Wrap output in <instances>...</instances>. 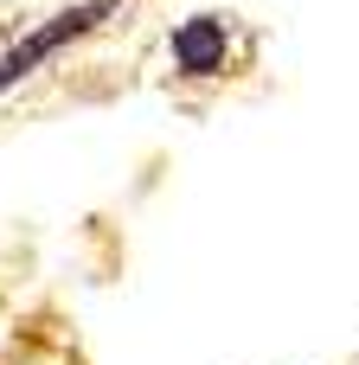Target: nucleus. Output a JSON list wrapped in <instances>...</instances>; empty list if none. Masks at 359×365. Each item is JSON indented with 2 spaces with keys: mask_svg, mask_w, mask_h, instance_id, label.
<instances>
[{
  "mask_svg": "<svg viewBox=\"0 0 359 365\" xmlns=\"http://www.w3.org/2000/svg\"><path fill=\"white\" fill-rule=\"evenodd\" d=\"M109 13H116V0H84V6H71V13H58V19H45L39 32H26V38L0 58V90H13L19 77H32L51 51H64L71 38H84V32H90V26H103Z\"/></svg>",
  "mask_w": 359,
  "mask_h": 365,
  "instance_id": "f257e3e1",
  "label": "nucleus"
},
{
  "mask_svg": "<svg viewBox=\"0 0 359 365\" xmlns=\"http://www.w3.org/2000/svg\"><path fill=\"white\" fill-rule=\"evenodd\" d=\"M173 64H180V71H193V77L218 71V64H225V26H218L212 13L186 19V26L173 32Z\"/></svg>",
  "mask_w": 359,
  "mask_h": 365,
  "instance_id": "f03ea898",
  "label": "nucleus"
}]
</instances>
